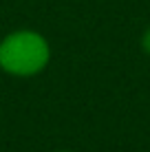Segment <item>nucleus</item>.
I'll return each instance as SVG.
<instances>
[{
	"label": "nucleus",
	"instance_id": "obj_1",
	"mask_svg": "<svg viewBox=\"0 0 150 152\" xmlns=\"http://www.w3.org/2000/svg\"><path fill=\"white\" fill-rule=\"evenodd\" d=\"M51 62V44L35 29H15L0 40V71L11 77H35Z\"/></svg>",
	"mask_w": 150,
	"mask_h": 152
},
{
	"label": "nucleus",
	"instance_id": "obj_2",
	"mask_svg": "<svg viewBox=\"0 0 150 152\" xmlns=\"http://www.w3.org/2000/svg\"><path fill=\"white\" fill-rule=\"evenodd\" d=\"M141 49H143L146 55H150V27L143 31V35H141Z\"/></svg>",
	"mask_w": 150,
	"mask_h": 152
},
{
	"label": "nucleus",
	"instance_id": "obj_3",
	"mask_svg": "<svg viewBox=\"0 0 150 152\" xmlns=\"http://www.w3.org/2000/svg\"><path fill=\"white\" fill-rule=\"evenodd\" d=\"M53 152H71V150H53Z\"/></svg>",
	"mask_w": 150,
	"mask_h": 152
}]
</instances>
